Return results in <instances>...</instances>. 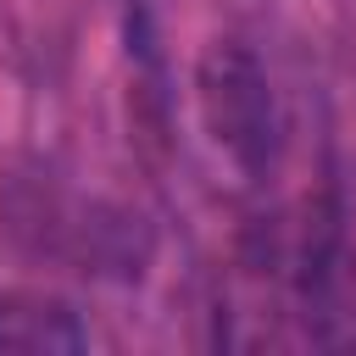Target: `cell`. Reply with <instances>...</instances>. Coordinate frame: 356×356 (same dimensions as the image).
Segmentation results:
<instances>
[{"mask_svg": "<svg viewBox=\"0 0 356 356\" xmlns=\"http://www.w3.org/2000/svg\"><path fill=\"white\" fill-rule=\"evenodd\" d=\"M89 334L78 312L44 289H6L0 295V356H72Z\"/></svg>", "mask_w": 356, "mask_h": 356, "instance_id": "obj_2", "label": "cell"}, {"mask_svg": "<svg viewBox=\"0 0 356 356\" xmlns=\"http://www.w3.org/2000/svg\"><path fill=\"white\" fill-rule=\"evenodd\" d=\"M200 117L211 128V139L245 167L261 172L278 150V100L267 72L256 67L250 50L239 44H217L200 61Z\"/></svg>", "mask_w": 356, "mask_h": 356, "instance_id": "obj_1", "label": "cell"}]
</instances>
